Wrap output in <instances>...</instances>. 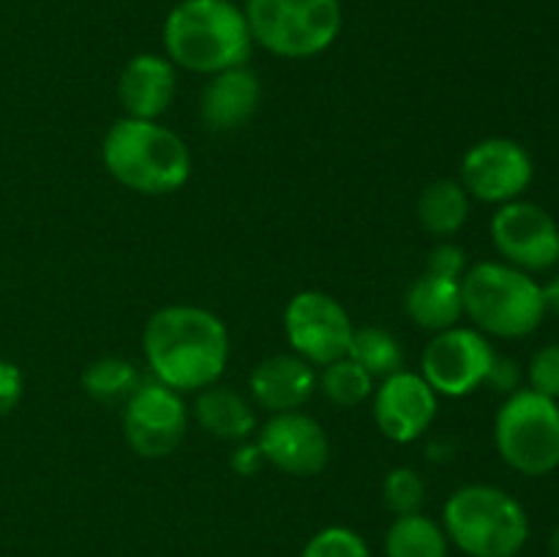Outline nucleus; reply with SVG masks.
I'll return each instance as SVG.
<instances>
[{"instance_id": "obj_1", "label": "nucleus", "mask_w": 559, "mask_h": 557, "mask_svg": "<svg viewBox=\"0 0 559 557\" xmlns=\"http://www.w3.org/2000/svg\"><path fill=\"white\" fill-rule=\"evenodd\" d=\"M142 353L153 380L178 393H197L222 380L229 364V331L211 309L169 304L145 322Z\"/></svg>"}, {"instance_id": "obj_2", "label": "nucleus", "mask_w": 559, "mask_h": 557, "mask_svg": "<svg viewBox=\"0 0 559 557\" xmlns=\"http://www.w3.org/2000/svg\"><path fill=\"white\" fill-rule=\"evenodd\" d=\"M164 55L175 69L213 76L249 66L254 38L233 0H180L164 20Z\"/></svg>"}, {"instance_id": "obj_3", "label": "nucleus", "mask_w": 559, "mask_h": 557, "mask_svg": "<svg viewBox=\"0 0 559 557\" xmlns=\"http://www.w3.org/2000/svg\"><path fill=\"white\" fill-rule=\"evenodd\" d=\"M107 173L123 189L164 197L183 189L191 178V151L169 126L158 120L120 118L102 142Z\"/></svg>"}, {"instance_id": "obj_4", "label": "nucleus", "mask_w": 559, "mask_h": 557, "mask_svg": "<svg viewBox=\"0 0 559 557\" xmlns=\"http://www.w3.org/2000/svg\"><path fill=\"white\" fill-rule=\"evenodd\" d=\"M442 530L467 557H516L530 538L522 502L506 489L467 484L442 506Z\"/></svg>"}, {"instance_id": "obj_5", "label": "nucleus", "mask_w": 559, "mask_h": 557, "mask_svg": "<svg viewBox=\"0 0 559 557\" xmlns=\"http://www.w3.org/2000/svg\"><path fill=\"white\" fill-rule=\"evenodd\" d=\"M464 317L480 333L500 339L530 336L546 315L540 284L508 262H478L462 276Z\"/></svg>"}, {"instance_id": "obj_6", "label": "nucleus", "mask_w": 559, "mask_h": 557, "mask_svg": "<svg viewBox=\"0 0 559 557\" xmlns=\"http://www.w3.org/2000/svg\"><path fill=\"white\" fill-rule=\"evenodd\" d=\"M254 44L284 60H309L336 44L344 25L342 0H246Z\"/></svg>"}, {"instance_id": "obj_7", "label": "nucleus", "mask_w": 559, "mask_h": 557, "mask_svg": "<svg viewBox=\"0 0 559 557\" xmlns=\"http://www.w3.org/2000/svg\"><path fill=\"white\" fill-rule=\"evenodd\" d=\"M495 446L502 462L522 475L559 467V404L530 391H513L495 418Z\"/></svg>"}, {"instance_id": "obj_8", "label": "nucleus", "mask_w": 559, "mask_h": 557, "mask_svg": "<svg viewBox=\"0 0 559 557\" xmlns=\"http://www.w3.org/2000/svg\"><path fill=\"white\" fill-rule=\"evenodd\" d=\"M495 347L478 328L453 325L431 336L420 353V371L437 396L462 399L486 382Z\"/></svg>"}, {"instance_id": "obj_9", "label": "nucleus", "mask_w": 559, "mask_h": 557, "mask_svg": "<svg viewBox=\"0 0 559 557\" xmlns=\"http://www.w3.org/2000/svg\"><path fill=\"white\" fill-rule=\"evenodd\" d=\"M353 331L349 311L322 289H304L293 295L284 309V336L289 349L311 366H328L344 358Z\"/></svg>"}, {"instance_id": "obj_10", "label": "nucleus", "mask_w": 559, "mask_h": 557, "mask_svg": "<svg viewBox=\"0 0 559 557\" xmlns=\"http://www.w3.org/2000/svg\"><path fill=\"white\" fill-rule=\"evenodd\" d=\"M123 404V437L136 457L164 459L183 442L189 429L183 393L151 377L142 380Z\"/></svg>"}, {"instance_id": "obj_11", "label": "nucleus", "mask_w": 559, "mask_h": 557, "mask_svg": "<svg viewBox=\"0 0 559 557\" xmlns=\"http://www.w3.org/2000/svg\"><path fill=\"white\" fill-rule=\"evenodd\" d=\"M459 183L475 200L506 205L519 200L533 183V158L516 140L489 137L464 153Z\"/></svg>"}, {"instance_id": "obj_12", "label": "nucleus", "mask_w": 559, "mask_h": 557, "mask_svg": "<svg viewBox=\"0 0 559 557\" xmlns=\"http://www.w3.org/2000/svg\"><path fill=\"white\" fill-rule=\"evenodd\" d=\"M491 240L508 265L524 273L549 271L559 262V227L535 202L513 200L491 218Z\"/></svg>"}, {"instance_id": "obj_13", "label": "nucleus", "mask_w": 559, "mask_h": 557, "mask_svg": "<svg viewBox=\"0 0 559 557\" xmlns=\"http://www.w3.org/2000/svg\"><path fill=\"white\" fill-rule=\"evenodd\" d=\"M440 407V396L418 371H396L382 377L371 393V413L377 429L391 442L407 446L431 429Z\"/></svg>"}, {"instance_id": "obj_14", "label": "nucleus", "mask_w": 559, "mask_h": 557, "mask_svg": "<svg viewBox=\"0 0 559 557\" xmlns=\"http://www.w3.org/2000/svg\"><path fill=\"white\" fill-rule=\"evenodd\" d=\"M257 448L265 464L298 478L322 473L331 459L328 431L320 420L300 410L271 415L257 431Z\"/></svg>"}, {"instance_id": "obj_15", "label": "nucleus", "mask_w": 559, "mask_h": 557, "mask_svg": "<svg viewBox=\"0 0 559 557\" xmlns=\"http://www.w3.org/2000/svg\"><path fill=\"white\" fill-rule=\"evenodd\" d=\"M175 91H178V69L167 55H134L118 76V102L126 118L158 120L173 107Z\"/></svg>"}, {"instance_id": "obj_16", "label": "nucleus", "mask_w": 559, "mask_h": 557, "mask_svg": "<svg viewBox=\"0 0 559 557\" xmlns=\"http://www.w3.org/2000/svg\"><path fill=\"white\" fill-rule=\"evenodd\" d=\"M260 76L249 66H238V69H227L207 76L205 87L200 93L202 126L207 131H216V134L243 129L254 118L257 107H260Z\"/></svg>"}, {"instance_id": "obj_17", "label": "nucleus", "mask_w": 559, "mask_h": 557, "mask_svg": "<svg viewBox=\"0 0 559 557\" xmlns=\"http://www.w3.org/2000/svg\"><path fill=\"white\" fill-rule=\"evenodd\" d=\"M249 391L257 407L265 413H293L314 396L317 371L295 353L271 355L251 369Z\"/></svg>"}, {"instance_id": "obj_18", "label": "nucleus", "mask_w": 559, "mask_h": 557, "mask_svg": "<svg viewBox=\"0 0 559 557\" xmlns=\"http://www.w3.org/2000/svg\"><path fill=\"white\" fill-rule=\"evenodd\" d=\"M404 309L409 320L429 333L448 331L464 317L462 278H448L440 273L424 271L404 295Z\"/></svg>"}, {"instance_id": "obj_19", "label": "nucleus", "mask_w": 559, "mask_h": 557, "mask_svg": "<svg viewBox=\"0 0 559 557\" xmlns=\"http://www.w3.org/2000/svg\"><path fill=\"white\" fill-rule=\"evenodd\" d=\"M191 413H194L197 424L218 440L243 442L251 440V435L257 431L254 407L238 391L218 386V382L197 391Z\"/></svg>"}, {"instance_id": "obj_20", "label": "nucleus", "mask_w": 559, "mask_h": 557, "mask_svg": "<svg viewBox=\"0 0 559 557\" xmlns=\"http://www.w3.org/2000/svg\"><path fill=\"white\" fill-rule=\"evenodd\" d=\"M469 216V194L459 180L440 178L418 197V222L435 238H451Z\"/></svg>"}, {"instance_id": "obj_21", "label": "nucleus", "mask_w": 559, "mask_h": 557, "mask_svg": "<svg viewBox=\"0 0 559 557\" xmlns=\"http://www.w3.org/2000/svg\"><path fill=\"white\" fill-rule=\"evenodd\" d=\"M448 549L442 524L424 511L396 517L385 533V557H448Z\"/></svg>"}, {"instance_id": "obj_22", "label": "nucleus", "mask_w": 559, "mask_h": 557, "mask_svg": "<svg viewBox=\"0 0 559 557\" xmlns=\"http://www.w3.org/2000/svg\"><path fill=\"white\" fill-rule=\"evenodd\" d=\"M347 358L364 366L374 380H382L388 375H396L404 369V347L391 331L377 325L355 328L349 339Z\"/></svg>"}, {"instance_id": "obj_23", "label": "nucleus", "mask_w": 559, "mask_h": 557, "mask_svg": "<svg viewBox=\"0 0 559 557\" xmlns=\"http://www.w3.org/2000/svg\"><path fill=\"white\" fill-rule=\"evenodd\" d=\"M374 386V377L364 366L355 364L353 358H347V355L322 366V371L317 375V388L322 391V396L342 410L358 407L366 399H371Z\"/></svg>"}, {"instance_id": "obj_24", "label": "nucleus", "mask_w": 559, "mask_h": 557, "mask_svg": "<svg viewBox=\"0 0 559 557\" xmlns=\"http://www.w3.org/2000/svg\"><path fill=\"white\" fill-rule=\"evenodd\" d=\"M140 382L142 377L136 366L126 358H115V355L93 360L82 375V388H85L87 396L104 404L126 402Z\"/></svg>"}, {"instance_id": "obj_25", "label": "nucleus", "mask_w": 559, "mask_h": 557, "mask_svg": "<svg viewBox=\"0 0 559 557\" xmlns=\"http://www.w3.org/2000/svg\"><path fill=\"white\" fill-rule=\"evenodd\" d=\"M382 500L396 517L404 513H418L426 502V481L418 470L413 467H393L388 470L382 481Z\"/></svg>"}, {"instance_id": "obj_26", "label": "nucleus", "mask_w": 559, "mask_h": 557, "mask_svg": "<svg viewBox=\"0 0 559 557\" xmlns=\"http://www.w3.org/2000/svg\"><path fill=\"white\" fill-rule=\"evenodd\" d=\"M300 557H371V549L364 535L355 533L353 528L331 524L306 541Z\"/></svg>"}, {"instance_id": "obj_27", "label": "nucleus", "mask_w": 559, "mask_h": 557, "mask_svg": "<svg viewBox=\"0 0 559 557\" xmlns=\"http://www.w3.org/2000/svg\"><path fill=\"white\" fill-rule=\"evenodd\" d=\"M530 391L559 399V344H546L530 360Z\"/></svg>"}, {"instance_id": "obj_28", "label": "nucleus", "mask_w": 559, "mask_h": 557, "mask_svg": "<svg viewBox=\"0 0 559 557\" xmlns=\"http://www.w3.org/2000/svg\"><path fill=\"white\" fill-rule=\"evenodd\" d=\"M424 271L440 273V276L448 278H462L467 273V254L459 244H451V240H440L435 249L426 257Z\"/></svg>"}, {"instance_id": "obj_29", "label": "nucleus", "mask_w": 559, "mask_h": 557, "mask_svg": "<svg viewBox=\"0 0 559 557\" xmlns=\"http://www.w3.org/2000/svg\"><path fill=\"white\" fill-rule=\"evenodd\" d=\"M25 393V377L22 369L9 358H0V415H9L16 410Z\"/></svg>"}, {"instance_id": "obj_30", "label": "nucleus", "mask_w": 559, "mask_h": 557, "mask_svg": "<svg viewBox=\"0 0 559 557\" xmlns=\"http://www.w3.org/2000/svg\"><path fill=\"white\" fill-rule=\"evenodd\" d=\"M519 380H522V371H519L516 360L502 358V355H495L489 375H486V382H489L495 391L513 393V391H519Z\"/></svg>"}, {"instance_id": "obj_31", "label": "nucleus", "mask_w": 559, "mask_h": 557, "mask_svg": "<svg viewBox=\"0 0 559 557\" xmlns=\"http://www.w3.org/2000/svg\"><path fill=\"white\" fill-rule=\"evenodd\" d=\"M229 464H233V470L238 475H254L257 470L265 464V459H262L260 448H257V442H235V451L233 457H229Z\"/></svg>"}, {"instance_id": "obj_32", "label": "nucleus", "mask_w": 559, "mask_h": 557, "mask_svg": "<svg viewBox=\"0 0 559 557\" xmlns=\"http://www.w3.org/2000/svg\"><path fill=\"white\" fill-rule=\"evenodd\" d=\"M540 293H544L546 311H551V315L559 317V276L551 278L549 284H544V287H540Z\"/></svg>"}, {"instance_id": "obj_33", "label": "nucleus", "mask_w": 559, "mask_h": 557, "mask_svg": "<svg viewBox=\"0 0 559 557\" xmlns=\"http://www.w3.org/2000/svg\"><path fill=\"white\" fill-rule=\"evenodd\" d=\"M549 552H551V557H559V524H557L555 533H551V538H549Z\"/></svg>"}]
</instances>
